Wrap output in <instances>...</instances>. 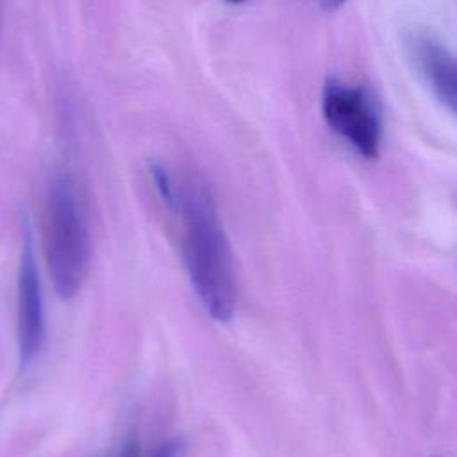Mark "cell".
<instances>
[{"mask_svg": "<svg viewBox=\"0 0 457 457\" xmlns=\"http://www.w3.org/2000/svg\"><path fill=\"white\" fill-rule=\"evenodd\" d=\"M152 177L179 220L184 266L200 303L214 320H230L237 302L234 259L211 191L202 180L175 177L162 166H154Z\"/></svg>", "mask_w": 457, "mask_h": 457, "instance_id": "obj_1", "label": "cell"}, {"mask_svg": "<svg viewBox=\"0 0 457 457\" xmlns=\"http://www.w3.org/2000/svg\"><path fill=\"white\" fill-rule=\"evenodd\" d=\"M43 248L55 293L73 296L89 271L91 234L75 184L66 175L57 177L46 195Z\"/></svg>", "mask_w": 457, "mask_h": 457, "instance_id": "obj_2", "label": "cell"}, {"mask_svg": "<svg viewBox=\"0 0 457 457\" xmlns=\"http://www.w3.org/2000/svg\"><path fill=\"white\" fill-rule=\"evenodd\" d=\"M321 114L328 129L364 159H377L382 118L371 91L357 82L330 77L321 89Z\"/></svg>", "mask_w": 457, "mask_h": 457, "instance_id": "obj_3", "label": "cell"}, {"mask_svg": "<svg viewBox=\"0 0 457 457\" xmlns=\"http://www.w3.org/2000/svg\"><path fill=\"white\" fill-rule=\"evenodd\" d=\"M18 352L23 366L39 353L45 337L43 293L30 230L25 228L18 270Z\"/></svg>", "mask_w": 457, "mask_h": 457, "instance_id": "obj_4", "label": "cell"}, {"mask_svg": "<svg viewBox=\"0 0 457 457\" xmlns=\"http://www.w3.org/2000/svg\"><path fill=\"white\" fill-rule=\"evenodd\" d=\"M414 59L432 93L457 116V55L423 36L414 43Z\"/></svg>", "mask_w": 457, "mask_h": 457, "instance_id": "obj_5", "label": "cell"}, {"mask_svg": "<svg viewBox=\"0 0 457 457\" xmlns=\"http://www.w3.org/2000/svg\"><path fill=\"white\" fill-rule=\"evenodd\" d=\"M121 457H177V446L171 445V443H164V445L154 448V450H152L150 453H146V455L141 453L139 448L132 446V448H129Z\"/></svg>", "mask_w": 457, "mask_h": 457, "instance_id": "obj_6", "label": "cell"}, {"mask_svg": "<svg viewBox=\"0 0 457 457\" xmlns=\"http://www.w3.org/2000/svg\"><path fill=\"white\" fill-rule=\"evenodd\" d=\"M316 2H318V5H320L321 9L332 12V11H337L346 0H316Z\"/></svg>", "mask_w": 457, "mask_h": 457, "instance_id": "obj_7", "label": "cell"}, {"mask_svg": "<svg viewBox=\"0 0 457 457\" xmlns=\"http://www.w3.org/2000/svg\"><path fill=\"white\" fill-rule=\"evenodd\" d=\"M228 4H243V2H246V0H227Z\"/></svg>", "mask_w": 457, "mask_h": 457, "instance_id": "obj_8", "label": "cell"}]
</instances>
